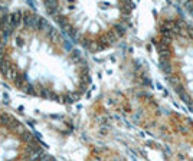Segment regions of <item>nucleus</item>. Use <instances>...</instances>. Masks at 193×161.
Here are the masks:
<instances>
[{"label": "nucleus", "instance_id": "f03ea898", "mask_svg": "<svg viewBox=\"0 0 193 161\" xmlns=\"http://www.w3.org/2000/svg\"><path fill=\"white\" fill-rule=\"evenodd\" d=\"M176 6L182 10L184 15H187V16L193 20V1H180V3H177Z\"/></svg>", "mask_w": 193, "mask_h": 161}, {"label": "nucleus", "instance_id": "f257e3e1", "mask_svg": "<svg viewBox=\"0 0 193 161\" xmlns=\"http://www.w3.org/2000/svg\"><path fill=\"white\" fill-rule=\"evenodd\" d=\"M175 7L160 17L153 45L166 84L193 114V20Z\"/></svg>", "mask_w": 193, "mask_h": 161}]
</instances>
